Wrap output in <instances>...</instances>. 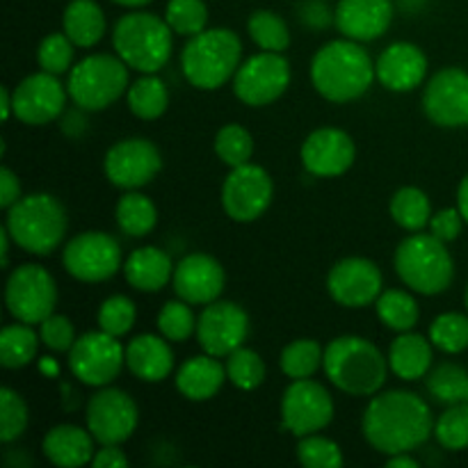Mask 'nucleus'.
<instances>
[{
  "instance_id": "9",
  "label": "nucleus",
  "mask_w": 468,
  "mask_h": 468,
  "mask_svg": "<svg viewBox=\"0 0 468 468\" xmlns=\"http://www.w3.org/2000/svg\"><path fill=\"white\" fill-rule=\"evenodd\" d=\"M58 304L53 274L37 263H23L9 272L5 283V306L18 323L41 324Z\"/></svg>"
},
{
  "instance_id": "59",
  "label": "nucleus",
  "mask_w": 468,
  "mask_h": 468,
  "mask_svg": "<svg viewBox=\"0 0 468 468\" xmlns=\"http://www.w3.org/2000/svg\"><path fill=\"white\" fill-rule=\"evenodd\" d=\"M464 304H466V311H468V286H466V292H464Z\"/></svg>"
},
{
  "instance_id": "50",
  "label": "nucleus",
  "mask_w": 468,
  "mask_h": 468,
  "mask_svg": "<svg viewBox=\"0 0 468 468\" xmlns=\"http://www.w3.org/2000/svg\"><path fill=\"white\" fill-rule=\"evenodd\" d=\"M464 218H462L460 208L457 206H448V208L437 210L432 213V219H430V233L437 236L439 240L448 242L457 240L462 236V229H464Z\"/></svg>"
},
{
  "instance_id": "7",
  "label": "nucleus",
  "mask_w": 468,
  "mask_h": 468,
  "mask_svg": "<svg viewBox=\"0 0 468 468\" xmlns=\"http://www.w3.org/2000/svg\"><path fill=\"white\" fill-rule=\"evenodd\" d=\"M112 48L128 69L158 73L172 58L174 30L154 12H128L114 23Z\"/></svg>"
},
{
  "instance_id": "57",
  "label": "nucleus",
  "mask_w": 468,
  "mask_h": 468,
  "mask_svg": "<svg viewBox=\"0 0 468 468\" xmlns=\"http://www.w3.org/2000/svg\"><path fill=\"white\" fill-rule=\"evenodd\" d=\"M114 5H122V7H131V9H140V7H146V5H151L154 0H112Z\"/></svg>"
},
{
  "instance_id": "24",
  "label": "nucleus",
  "mask_w": 468,
  "mask_h": 468,
  "mask_svg": "<svg viewBox=\"0 0 468 468\" xmlns=\"http://www.w3.org/2000/svg\"><path fill=\"white\" fill-rule=\"evenodd\" d=\"M393 14V0H338L334 23L346 39L364 44L387 35Z\"/></svg>"
},
{
  "instance_id": "41",
  "label": "nucleus",
  "mask_w": 468,
  "mask_h": 468,
  "mask_svg": "<svg viewBox=\"0 0 468 468\" xmlns=\"http://www.w3.org/2000/svg\"><path fill=\"white\" fill-rule=\"evenodd\" d=\"M224 368H227L229 382L240 388V391H254L265 382V375H268L265 361L261 359L259 352L250 350L245 346L238 347L236 352L227 356Z\"/></svg>"
},
{
  "instance_id": "47",
  "label": "nucleus",
  "mask_w": 468,
  "mask_h": 468,
  "mask_svg": "<svg viewBox=\"0 0 468 468\" xmlns=\"http://www.w3.org/2000/svg\"><path fill=\"white\" fill-rule=\"evenodd\" d=\"M99 329L112 334V336L123 338L133 327H135L137 320V309L135 302L126 295H110L105 297L103 304L99 306Z\"/></svg>"
},
{
  "instance_id": "45",
  "label": "nucleus",
  "mask_w": 468,
  "mask_h": 468,
  "mask_svg": "<svg viewBox=\"0 0 468 468\" xmlns=\"http://www.w3.org/2000/svg\"><path fill=\"white\" fill-rule=\"evenodd\" d=\"M73 58H76V44L69 39L64 30L46 35L37 48V62H39L41 71L55 73V76L71 71Z\"/></svg>"
},
{
  "instance_id": "22",
  "label": "nucleus",
  "mask_w": 468,
  "mask_h": 468,
  "mask_svg": "<svg viewBox=\"0 0 468 468\" xmlns=\"http://www.w3.org/2000/svg\"><path fill=\"white\" fill-rule=\"evenodd\" d=\"M224 283H227V274H224L222 263L210 254H187L174 268V292L187 304L206 306L219 300Z\"/></svg>"
},
{
  "instance_id": "19",
  "label": "nucleus",
  "mask_w": 468,
  "mask_h": 468,
  "mask_svg": "<svg viewBox=\"0 0 468 468\" xmlns=\"http://www.w3.org/2000/svg\"><path fill=\"white\" fill-rule=\"evenodd\" d=\"M423 112L434 126H468V71L446 67L434 73L423 91Z\"/></svg>"
},
{
  "instance_id": "29",
  "label": "nucleus",
  "mask_w": 468,
  "mask_h": 468,
  "mask_svg": "<svg viewBox=\"0 0 468 468\" xmlns=\"http://www.w3.org/2000/svg\"><path fill=\"white\" fill-rule=\"evenodd\" d=\"M434 350L430 336H420L414 332H402L388 347V368L396 378L405 382H416V379L428 378L432 370Z\"/></svg>"
},
{
  "instance_id": "14",
  "label": "nucleus",
  "mask_w": 468,
  "mask_h": 468,
  "mask_svg": "<svg viewBox=\"0 0 468 468\" xmlns=\"http://www.w3.org/2000/svg\"><path fill=\"white\" fill-rule=\"evenodd\" d=\"M163 169L160 149L146 137H126L105 151L103 174L122 190H140L149 186Z\"/></svg>"
},
{
  "instance_id": "37",
  "label": "nucleus",
  "mask_w": 468,
  "mask_h": 468,
  "mask_svg": "<svg viewBox=\"0 0 468 468\" xmlns=\"http://www.w3.org/2000/svg\"><path fill=\"white\" fill-rule=\"evenodd\" d=\"M324 350L318 341L314 338H297V341L288 343L279 356V366L282 373L288 379H309L323 368Z\"/></svg>"
},
{
  "instance_id": "12",
  "label": "nucleus",
  "mask_w": 468,
  "mask_h": 468,
  "mask_svg": "<svg viewBox=\"0 0 468 468\" xmlns=\"http://www.w3.org/2000/svg\"><path fill=\"white\" fill-rule=\"evenodd\" d=\"M137 423H140L137 402L122 388L101 387L87 400L85 425L101 446H122L135 434Z\"/></svg>"
},
{
  "instance_id": "15",
  "label": "nucleus",
  "mask_w": 468,
  "mask_h": 468,
  "mask_svg": "<svg viewBox=\"0 0 468 468\" xmlns=\"http://www.w3.org/2000/svg\"><path fill=\"white\" fill-rule=\"evenodd\" d=\"M274 197L272 176L261 165L231 167L222 186V208L233 222H254L270 208Z\"/></svg>"
},
{
  "instance_id": "4",
  "label": "nucleus",
  "mask_w": 468,
  "mask_h": 468,
  "mask_svg": "<svg viewBox=\"0 0 468 468\" xmlns=\"http://www.w3.org/2000/svg\"><path fill=\"white\" fill-rule=\"evenodd\" d=\"M5 229L14 245L32 256H48L62 245L69 229L67 208L48 192L23 195L7 210Z\"/></svg>"
},
{
  "instance_id": "11",
  "label": "nucleus",
  "mask_w": 468,
  "mask_h": 468,
  "mask_svg": "<svg viewBox=\"0 0 468 468\" xmlns=\"http://www.w3.org/2000/svg\"><path fill=\"white\" fill-rule=\"evenodd\" d=\"M62 265L82 283L108 282L123 270L122 245L105 231H82L64 245Z\"/></svg>"
},
{
  "instance_id": "48",
  "label": "nucleus",
  "mask_w": 468,
  "mask_h": 468,
  "mask_svg": "<svg viewBox=\"0 0 468 468\" xmlns=\"http://www.w3.org/2000/svg\"><path fill=\"white\" fill-rule=\"evenodd\" d=\"M297 460L306 468H338L343 466V451L336 441L315 432L300 437Z\"/></svg>"
},
{
  "instance_id": "28",
  "label": "nucleus",
  "mask_w": 468,
  "mask_h": 468,
  "mask_svg": "<svg viewBox=\"0 0 468 468\" xmlns=\"http://www.w3.org/2000/svg\"><path fill=\"white\" fill-rule=\"evenodd\" d=\"M174 268L172 256L160 247H140V250L131 251L126 261H123V277H126L128 286L135 288L140 292H158L172 282Z\"/></svg>"
},
{
  "instance_id": "23",
  "label": "nucleus",
  "mask_w": 468,
  "mask_h": 468,
  "mask_svg": "<svg viewBox=\"0 0 468 468\" xmlns=\"http://www.w3.org/2000/svg\"><path fill=\"white\" fill-rule=\"evenodd\" d=\"M375 76L388 91H414L428 76V55L411 41H393L379 53Z\"/></svg>"
},
{
  "instance_id": "26",
  "label": "nucleus",
  "mask_w": 468,
  "mask_h": 468,
  "mask_svg": "<svg viewBox=\"0 0 468 468\" xmlns=\"http://www.w3.org/2000/svg\"><path fill=\"white\" fill-rule=\"evenodd\" d=\"M96 439L91 432L80 425H55L44 434L41 451L53 466L59 468H80L94 460Z\"/></svg>"
},
{
  "instance_id": "55",
  "label": "nucleus",
  "mask_w": 468,
  "mask_h": 468,
  "mask_svg": "<svg viewBox=\"0 0 468 468\" xmlns=\"http://www.w3.org/2000/svg\"><path fill=\"white\" fill-rule=\"evenodd\" d=\"M0 108H3V122H9V117H14L12 108V91L7 87H0Z\"/></svg>"
},
{
  "instance_id": "52",
  "label": "nucleus",
  "mask_w": 468,
  "mask_h": 468,
  "mask_svg": "<svg viewBox=\"0 0 468 468\" xmlns=\"http://www.w3.org/2000/svg\"><path fill=\"white\" fill-rule=\"evenodd\" d=\"M91 466L96 468H123L128 466V455L119 446H101L96 451Z\"/></svg>"
},
{
  "instance_id": "18",
  "label": "nucleus",
  "mask_w": 468,
  "mask_h": 468,
  "mask_svg": "<svg viewBox=\"0 0 468 468\" xmlns=\"http://www.w3.org/2000/svg\"><path fill=\"white\" fill-rule=\"evenodd\" d=\"M67 99V85L55 73H30L12 91L14 117L26 126H46L64 112Z\"/></svg>"
},
{
  "instance_id": "51",
  "label": "nucleus",
  "mask_w": 468,
  "mask_h": 468,
  "mask_svg": "<svg viewBox=\"0 0 468 468\" xmlns=\"http://www.w3.org/2000/svg\"><path fill=\"white\" fill-rule=\"evenodd\" d=\"M21 197V181H18L16 174L9 167L0 169V206L9 210Z\"/></svg>"
},
{
  "instance_id": "33",
  "label": "nucleus",
  "mask_w": 468,
  "mask_h": 468,
  "mask_svg": "<svg viewBox=\"0 0 468 468\" xmlns=\"http://www.w3.org/2000/svg\"><path fill=\"white\" fill-rule=\"evenodd\" d=\"M379 323L391 332H411L419 324L420 306L411 292L400 291V288H388L382 291V295L375 302Z\"/></svg>"
},
{
  "instance_id": "40",
  "label": "nucleus",
  "mask_w": 468,
  "mask_h": 468,
  "mask_svg": "<svg viewBox=\"0 0 468 468\" xmlns=\"http://www.w3.org/2000/svg\"><path fill=\"white\" fill-rule=\"evenodd\" d=\"M430 341L443 355H462L468 350V314H441L430 324Z\"/></svg>"
},
{
  "instance_id": "16",
  "label": "nucleus",
  "mask_w": 468,
  "mask_h": 468,
  "mask_svg": "<svg viewBox=\"0 0 468 468\" xmlns=\"http://www.w3.org/2000/svg\"><path fill=\"white\" fill-rule=\"evenodd\" d=\"M283 430L306 437L327 428L334 420V400L315 379H291L282 398Z\"/></svg>"
},
{
  "instance_id": "58",
  "label": "nucleus",
  "mask_w": 468,
  "mask_h": 468,
  "mask_svg": "<svg viewBox=\"0 0 468 468\" xmlns=\"http://www.w3.org/2000/svg\"><path fill=\"white\" fill-rule=\"evenodd\" d=\"M41 368L44 370H50V373H58V364H53V359H44L41 361Z\"/></svg>"
},
{
  "instance_id": "1",
  "label": "nucleus",
  "mask_w": 468,
  "mask_h": 468,
  "mask_svg": "<svg viewBox=\"0 0 468 468\" xmlns=\"http://www.w3.org/2000/svg\"><path fill=\"white\" fill-rule=\"evenodd\" d=\"M434 416L414 391H379L370 398L361 419L364 439L382 455L411 452L434 437Z\"/></svg>"
},
{
  "instance_id": "5",
  "label": "nucleus",
  "mask_w": 468,
  "mask_h": 468,
  "mask_svg": "<svg viewBox=\"0 0 468 468\" xmlns=\"http://www.w3.org/2000/svg\"><path fill=\"white\" fill-rule=\"evenodd\" d=\"M242 64V41L231 27H206L190 37L181 53V69L192 87L219 90L233 80Z\"/></svg>"
},
{
  "instance_id": "42",
  "label": "nucleus",
  "mask_w": 468,
  "mask_h": 468,
  "mask_svg": "<svg viewBox=\"0 0 468 468\" xmlns=\"http://www.w3.org/2000/svg\"><path fill=\"white\" fill-rule=\"evenodd\" d=\"M215 154L229 167H240L251 163L254 155V137L240 123H227L215 135Z\"/></svg>"
},
{
  "instance_id": "34",
  "label": "nucleus",
  "mask_w": 468,
  "mask_h": 468,
  "mask_svg": "<svg viewBox=\"0 0 468 468\" xmlns=\"http://www.w3.org/2000/svg\"><path fill=\"white\" fill-rule=\"evenodd\" d=\"M35 324L14 323L7 324L0 334V364L7 370L26 368L35 361L37 350H39L41 336H37Z\"/></svg>"
},
{
  "instance_id": "36",
  "label": "nucleus",
  "mask_w": 468,
  "mask_h": 468,
  "mask_svg": "<svg viewBox=\"0 0 468 468\" xmlns=\"http://www.w3.org/2000/svg\"><path fill=\"white\" fill-rule=\"evenodd\" d=\"M425 384L432 400H437L439 405L452 407L468 402V370L464 366L452 361L434 366L425 378Z\"/></svg>"
},
{
  "instance_id": "39",
  "label": "nucleus",
  "mask_w": 468,
  "mask_h": 468,
  "mask_svg": "<svg viewBox=\"0 0 468 468\" xmlns=\"http://www.w3.org/2000/svg\"><path fill=\"white\" fill-rule=\"evenodd\" d=\"M197 323L199 318L192 311V304H187L181 297L165 302L155 318L158 334H163L169 343H186L187 338L197 336Z\"/></svg>"
},
{
  "instance_id": "17",
  "label": "nucleus",
  "mask_w": 468,
  "mask_h": 468,
  "mask_svg": "<svg viewBox=\"0 0 468 468\" xmlns=\"http://www.w3.org/2000/svg\"><path fill=\"white\" fill-rule=\"evenodd\" d=\"M250 336V315L236 302L215 300L204 306L197 323V341L206 355L227 359L245 346Z\"/></svg>"
},
{
  "instance_id": "2",
  "label": "nucleus",
  "mask_w": 468,
  "mask_h": 468,
  "mask_svg": "<svg viewBox=\"0 0 468 468\" xmlns=\"http://www.w3.org/2000/svg\"><path fill=\"white\" fill-rule=\"evenodd\" d=\"M375 62L368 50L352 39H334L320 46L311 59V82L329 103H350L373 87Z\"/></svg>"
},
{
  "instance_id": "27",
  "label": "nucleus",
  "mask_w": 468,
  "mask_h": 468,
  "mask_svg": "<svg viewBox=\"0 0 468 468\" xmlns=\"http://www.w3.org/2000/svg\"><path fill=\"white\" fill-rule=\"evenodd\" d=\"M227 368L222 361L213 355H199L187 359L181 368L176 370V391L186 400L206 402L219 393V388L227 382Z\"/></svg>"
},
{
  "instance_id": "3",
  "label": "nucleus",
  "mask_w": 468,
  "mask_h": 468,
  "mask_svg": "<svg viewBox=\"0 0 468 468\" xmlns=\"http://www.w3.org/2000/svg\"><path fill=\"white\" fill-rule=\"evenodd\" d=\"M323 370L338 391L355 398H373L388 378V356L364 336H338L324 347Z\"/></svg>"
},
{
  "instance_id": "8",
  "label": "nucleus",
  "mask_w": 468,
  "mask_h": 468,
  "mask_svg": "<svg viewBox=\"0 0 468 468\" xmlns=\"http://www.w3.org/2000/svg\"><path fill=\"white\" fill-rule=\"evenodd\" d=\"M67 90L76 108L101 112L128 91V64L117 53L87 55L69 71Z\"/></svg>"
},
{
  "instance_id": "30",
  "label": "nucleus",
  "mask_w": 468,
  "mask_h": 468,
  "mask_svg": "<svg viewBox=\"0 0 468 468\" xmlns=\"http://www.w3.org/2000/svg\"><path fill=\"white\" fill-rule=\"evenodd\" d=\"M62 30L78 48H91L108 30L105 12L96 0H69L62 14Z\"/></svg>"
},
{
  "instance_id": "44",
  "label": "nucleus",
  "mask_w": 468,
  "mask_h": 468,
  "mask_svg": "<svg viewBox=\"0 0 468 468\" xmlns=\"http://www.w3.org/2000/svg\"><path fill=\"white\" fill-rule=\"evenodd\" d=\"M434 439L443 451L460 452L468 448V402L446 407L441 416L434 420Z\"/></svg>"
},
{
  "instance_id": "21",
  "label": "nucleus",
  "mask_w": 468,
  "mask_h": 468,
  "mask_svg": "<svg viewBox=\"0 0 468 468\" xmlns=\"http://www.w3.org/2000/svg\"><path fill=\"white\" fill-rule=\"evenodd\" d=\"M302 165L315 178L343 176L355 165V140L341 128H318L302 144Z\"/></svg>"
},
{
  "instance_id": "31",
  "label": "nucleus",
  "mask_w": 468,
  "mask_h": 468,
  "mask_svg": "<svg viewBox=\"0 0 468 468\" xmlns=\"http://www.w3.org/2000/svg\"><path fill=\"white\" fill-rule=\"evenodd\" d=\"M117 227L128 238H144L158 224V208L146 195L137 190H126V195L119 197L117 208H114Z\"/></svg>"
},
{
  "instance_id": "13",
  "label": "nucleus",
  "mask_w": 468,
  "mask_h": 468,
  "mask_svg": "<svg viewBox=\"0 0 468 468\" xmlns=\"http://www.w3.org/2000/svg\"><path fill=\"white\" fill-rule=\"evenodd\" d=\"M291 85V64L283 53L261 50L240 64L233 76V94L250 108H265L282 99Z\"/></svg>"
},
{
  "instance_id": "49",
  "label": "nucleus",
  "mask_w": 468,
  "mask_h": 468,
  "mask_svg": "<svg viewBox=\"0 0 468 468\" xmlns=\"http://www.w3.org/2000/svg\"><path fill=\"white\" fill-rule=\"evenodd\" d=\"M39 336H41V343H44L48 350L67 352V355L78 338L76 327H73L71 320H69L67 315H59V314H50L48 318L39 324Z\"/></svg>"
},
{
  "instance_id": "43",
  "label": "nucleus",
  "mask_w": 468,
  "mask_h": 468,
  "mask_svg": "<svg viewBox=\"0 0 468 468\" xmlns=\"http://www.w3.org/2000/svg\"><path fill=\"white\" fill-rule=\"evenodd\" d=\"M165 21L174 30V35L195 37L208 26V7L204 0H169L165 7Z\"/></svg>"
},
{
  "instance_id": "35",
  "label": "nucleus",
  "mask_w": 468,
  "mask_h": 468,
  "mask_svg": "<svg viewBox=\"0 0 468 468\" xmlns=\"http://www.w3.org/2000/svg\"><path fill=\"white\" fill-rule=\"evenodd\" d=\"M388 210H391L393 222L411 233L423 231L425 227H430V219H432V201L420 187L414 186L400 187L391 197Z\"/></svg>"
},
{
  "instance_id": "20",
  "label": "nucleus",
  "mask_w": 468,
  "mask_h": 468,
  "mask_svg": "<svg viewBox=\"0 0 468 468\" xmlns=\"http://www.w3.org/2000/svg\"><path fill=\"white\" fill-rule=\"evenodd\" d=\"M327 291L336 304L346 309H364L378 302L384 291V277L378 263L361 256L343 259L329 270Z\"/></svg>"
},
{
  "instance_id": "6",
  "label": "nucleus",
  "mask_w": 468,
  "mask_h": 468,
  "mask_svg": "<svg viewBox=\"0 0 468 468\" xmlns=\"http://www.w3.org/2000/svg\"><path fill=\"white\" fill-rule=\"evenodd\" d=\"M393 268L410 291L425 297L441 295L452 286L455 261L446 242L432 233L416 231L398 245Z\"/></svg>"
},
{
  "instance_id": "25",
  "label": "nucleus",
  "mask_w": 468,
  "mask_h": 468,
  "mask_svg": "<svg viewBox=\"0 0 468 468\" xmlns=\"http://www.w3.org/2000/svg\"><path fill=\"white\" fill-rule=\"evenodd\" d=\"M126 368L146 384L167 379L174 370V352L163 334H140L126 346Z\"/></svg>"
},
{
  "instance_id": "54",
  "label": "nucleus",
  "mask_w": 468,
  "mask_h": 468,
  "mask_svg": "<svg viewBox=\"0 0 468 468\" xmlns=\"http://www.w3.org/2000/svg\"><path fill=\"white\" fill-rule=\"evenodd\" d=\"M391 468H419V460L410 455V452H398V455H391L387 462Z\"/></svg>"
},
{
  "instance_id": "38",
  "label": "nucleus",
  "mask_w": 468,
  "mask_h": 468,
  "mask_svg": "<svg viewBox=\"0 0 468 468\" xmlns=\"http://www.w3.org/2000/svg\"><path fill=\"white\" fill-rule=\"evenodd\" d=\"M247 32H250L251 41H254L261 50L283 53V50L291 46V30H288V23L283 21L279 14L270 12V9H256V12L247 18Z\"/></svg>"
},
{
  "instance_id": "46",
  "label": "nucleus",
  "mask_w": 468,
  "mask_h": 468,
  "mask_svg": "<svg viewBox=\"0 0 468 468\" xmlns=\"http://www.w3.org/2000/svg\"><path fill=\"white\" fill-rule=\"evenodd\" d=\"M27 423H30V411L21 393L9 387L0 388V441L12 443L21 439Z\"/></svg>"
},
{
  "instance_id": "32",
  "label": "nucleus",
  "mask_w": 468,
  "mask_h": 468,
  "mask_svg": "<svg viewBox=\"0 0 468 468\" xmlns=\"http://www.w3.org/2000/svg\"><path fill=\"white\" fill-rule=\"evenodd\" d=\"M126 101L131 112L137 119L144 122H154V119L163 117L169 108V90L165 85L163 78L155 73H142L126 91Z\"/></svg>"
},
{
  "instance_id": "10",
  "label": "nucleus",
  "mask_w": 468,
  "mask_h": 468,
  "mask_svg": "<svg viewBox=\"0 0 468 468\" xmlns=\"http://www.w3.org/2000/svg\"><path fill=\"white\" fill-rule=\"evenodd\" d=\"M123 366L126 346L103 329L78 336L69 350V370L85 387H110L122 375Z\"/></svg>"
},
{
  "instance_id": "56",
  "label": "nucleus",
  "mask_w": 468,
  "mask_h": 468,
  "mask_svg": "<svg viewBox=\"0 0 468 468\" xmlns=\"http://www.w3.org/2000/svg\"><path fill=\"white\" fill-rule=\"evenodd\" d=\"M12 236H9V231L7 229L3 227V231H0V245H3V268H7L9 265V245H12Z\"/></svg>"
},
{
  "instance_id": "53",
  "label": "nucleus",
  "mask_w": 468,
  "mask_h": 468,
  "mask_svg": "<svg viewBox=\"0 0 468 468\" xmlns=\"http://www.w3.org/2000/svg\"><path fill=\"white\" fill-rule=\"evenodd\" d=\"M457 208H460L462 218L468 224V174L462 178L460 187H457Z\"/></svg>"
}]
</instances>
